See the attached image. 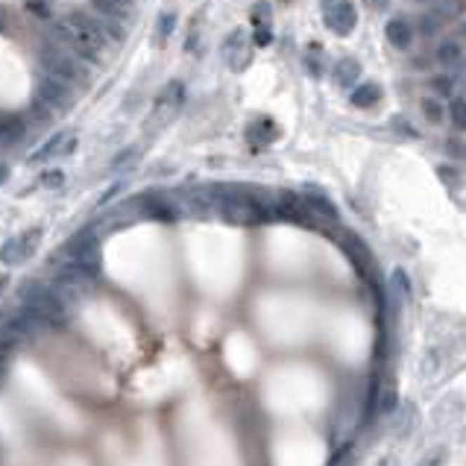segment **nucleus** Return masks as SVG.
Returning a JSON list of instances; mask_svg holds the SVG:
<instances>
[{"label": "nucleus", "mask_w": 466, "mask_h": 466, "mask_svg": "<svg viewBox=\"0 0 466 466\" xmlns=\"http://www.w3.org/2000/svg\"><path fill=\"white\" fill-rule=\"evenodd\" d=\"M47 36L56 39L65 47H71L76 56H82L86 62H94V65H103L109 56V41L94 27L91 15H79V12L65 15L56 27L47 29Z\"/></svg>", "instance_id": "f257e3e1"}, {"label": "nucleus", "mask_w": 466, "mask_h": 466, "mask_svg": "<svg viewBox=\"0 0 466 466\" xmlns=\"http://www.w3.org/2000/svg\"><path fill=\"white\" fill-rule=\"evenodd\" d=\"M39 59H41V71L44 74L68 82V86H74V88H82V86H88V82H91V74L86 71V59L76 56L71 47L59 44L56 39H50V36H44V41L39 47Z\"/></svg>", "instance_id": "f03ea898"}, {"label": "nucleus", "mask_w": 466, "mask_h": 466, "mask_svg": "<svg viewBox=\"0 0 466 466\" xmlns=\"http://www.w3.org/2000/svg\"><path fill=\"white\" fill-rule=\"evenodd\" d=\"M21 305L32 308L47 326H62L65 323V302L50 288H41V285H36V281H32V285H24Z\"/></svg>", "instance_id": "7ed1b4c3"}, {"label": "nucleus", "mask_w": 466, "mask_h": 466, "mask_svg": "<svg viewBox=\"0 0 466 466\" xmlns=\"http://www.w3.org/2000/svg\"><path fill=\"white\" fill-rule=\"evenodd\" d=\"M94 276H88L86 270H79L76 264H65V267L56 273V281H53V291L65 305L68 302H76V299H82V296H88L91 291H94Z\"/></svg>", "instance_id": "20e7f679"}, {"label": "nucleus", "mask_w": 466, "mask_h": 466, "mask_svg": "<svg viewBox=\"0 0 466 466\" xmlns=\"http://www.w3.org/2000/svg\"><path fill=\"white\" fill-rule=\"evenodd\" d=\"M39 103H44L50 112L65 114V112H71L74 103H76V88L41 71V76H39Z\"/></svg>", "instance_id": "39448f33"}, {"label": "nucleus", "mask_w": 466, "mask_h": 466, "mask_svg": "<svg viewBox=\"0 0 466 466\" xmlns=\"http://www.w3.org/2000/svg\"><path fill=\"white\" fill-rule=\"evenodd\" d=\"M323 6V21L331 32L338 36H349L358 24V12L352 6V0H320Z\"/></svg>", "instance_id": "423d86ee"}, {"label": "nucleus", "mask_w": 466, "mask_h": 466, "mask_svg": "<svg viewBox=\"0 0 466 466\" xmlns=\"http://www.w3.org/2000/svg\"><path fill=\"white\" fill-rule=\"evenodd\" d=\"M220 214L232 226H255L264 220V211L253 203V199H238V197H223L220 199Z\"/></svg>", "instance_id": "0eeeda50"}, {"label": "nucleus", "mask_w": 466, "mask_h": 466, "mask_svg": "<svg viewBox=\"0 0 466 466\" xmlns=\"http://www.w3.org/2000/svg\"><path fill=\"white\" fill-rule=\"evenodd\" d=\"M39 241H41V229H29L18 238H9L4 244V249H0V261H4L6 267H15V264H21L24 258L32 255V246Z\"/></svg>", "instance_id": "6e6552de"}, {"label": "nucleus", "mask_w": 466, "mask_h": 466, "mask_svg": "<svg viewBox=\"0 0 466 466\" xmlns=\"http://www.w3.org/2000/svg\"><path fill=\"white\" fill-rule=\"evenodd\" d=\"M182 97H185V88H182V82H168V88H164L159 97H156V109H153V121L156 126H164L173 121V114L179 112L182 106ZM149 121V124H153Z\"/></svg>", "instance_id": "1a4fd4ad"}, {"label": "nucleus", "mask_w": 466, "mask_h": 466, "mask_svg": "<svg viewBox=\"0 0 466 466\" xmlns=\"http://www.w3.org/2000/svg\"><path fill=\"white\" fill-rule=\"evenodd\" d=\"M460 12H463V0H443V4H437L428 15L420 18V32L422 36H431V32H437L446 21L458 18Z\"/></svg>", "instance_id": "9d476101"}, {"label": "nucleus", "mask_w": 466, "mask_h": 466, "mask_svg": "<svg viewBox=\"0 0 466 466\" xmlns=\"http://www.w3.org/2000/svg\"><path fill=\"white\" fill-rule=\"evenodd\" d=\"M223 56H226V62H229L232 71H244L246 65L253 62V50H249L246 39H244V29H235V32H232V36L226 39Z\"/></svg>", "instance_id": "9b49d317"}, {"label": "nucleus", "mask_w": 466, "mask_h": 466, "mask_svg": "<svg viewBox=\"0 0 466 466\" xmlns=\"http://www.w3.org/2000/svg\"><path fill=\"white\" fill-rule=\"evenodd\" d=\"M91 4H94V12L109 15V18L121 21V24L135 21V15H138V9L132 6V0H91Z\"/></svg>", "instance_id": "f8f14e48"}, {"label": "nucleus", "mask_w": 466, "mask_h": 466, "mask_svg": "<svg viewBox=\"0 0 466 466\" xmlns=\"http://www.w3.org/2000/svg\"><path fill=\"white\" fill-rule=\"evenodd\" d=\"M434 56H437V62L443 65V68H460V65H466V47L458 39H443L437 44Z\"/></svg>", "instance_id": "ddd939ff"}, {"label": "nucleus", "mask_w": 466, "mask_h": 466, "mask_svg": "<svg viewBox=\"0 0 466 466\" xmlns=\"http://www.w3.org/2000/svg\"><path fill=\"white\" fill-rule=\"evenodd\" d=\"M91 21H94V27L103 32V39L106 41H112L114 47H121L124 44V39H126V24H121V21H114V18H109V15H91Z\"/></svg>", "instance_id": "4468645a"}, {"label": "nucleus", "mask_w": 466, "mask_h": 466, "mask_svg": "<svg viewBox=\"0 0 466 466\" xmlns=\"http://www.w3.org/2000/svg\"><path fill=\"white\" fill-rule=\"evenodd\" d=\"M276 135H279V129H276V124L270 118H258V121H253L246 126V141L255 144V147H264V144L276 141Z\"/></svg>", "instance_id": "2eb2a0df"}, {"label": "nucleus", "mask_w": 466, "mask_h": 466, "mask_svg": "<svg viewBox=\"0 0 466 466\" xmlns=\"http://www.w3.org/2000/svg\"><path fill=\"white\" fill-rule=\"evenodd\" d=\"M385 32H387V41H390L393 47H399V50H408L411 41H413V29H411V24H408L405 18H393V21H387Z\"/></svg>", "instance_id": "dca6fc26"}, {"label": "nucleus", "mask_w": 466, "mask_h": 466, "mask_svg": "<svg viewBox=\"0 0 466 466\" xmlns=\"http://www.w3.org/2000/svg\"><path fill=\"white\" fill-rule=\"evenodd\" d=\"M331 76H335V86L352 88L355 82H358V76H361V65H358L355 59H340V62L335 65V71H331Z\"/></svg>", "instance_id": "f3484780"}, {"label": "nucleus", "mask_w": 466, "mask_h": 466, "mask_svg": "<svg viewBox=\"0 0 466 466\" xmlns=\"http://www.w3.org/2000/svg\"><path fill=\"white\" fill-rule=\"evenodd\" d=\"M378 100H381V88L375 82H361V86L352 88V106H358V109H370Z\"/></svg>", "instance_id": "a211bd4d"}, {"label": "nucleus", "mask_w": 466, "mask_h": 466, "mask_svg": "<svg viewBox=\"0 0 466 466\" xmlns=\"http://www.w3.org/2000/svg\"><path fill=\"white\" fill-rule=\"evenodd\" d=\"M65 138H68V132H56L53 138H47L36 153L29 156V164H36V161H47V159H53V156H59V149H62V144H65Z\"/></svg>", "instance_id": "6ab92c4d"}, {"label": "nucleus", "mask_w": 466, "mask_h": 466, "mask_svg": "<svg viewBox=\"0 0 466 466\" xmlns=\"http://www.w3.org/2000/svg\"><path fill=\"white\" fill-rule=\"evenodd\" d=\"M173 29H176V15H173V12L159 15V21H156V39H159L161 44L173 36Z\"/></svg>", "instance_id": "aec40b11"}, {"label": "nucleus", "mask_w": 466, "mask_h": 466, "mask_svg": "<svg viewBox=\"0 0 466 466\" xmlns=\"http://www.w3.org/2000/svg\"><path fill=\"white\" fill-rule=\"evenodd\" d=\"M448 118H452V124L458 129H466V100L455 97L452 103H448Z\"/></svg>", "instance_id": "412c9836"}, {"label": "nucleus", "mask_w": 466, "mask_h": 466, "mask_svg": "<svg viewBox=\"0 0 466 466\" xmlns=\"http://www.w3.org/2000/svg\"><path fill=\"white\" fill-rule=\"evenodd\" d=\"M62 185H65V173H62V171H44V173H41V188L56 191V188H62Z\"/></svg>", "instance_id": "4be33fe9"}, {"label": "nucleus", "mask_w": 466, "mask_h": 466, "mask_svg": "<svg viewBox=\"0 0 466 466\" xmlns=\"http://www.w3.org/2000/svg\"><path fill=\"white\" fill-rule=\"evenodd\" d=\"M135 159H138V149H135V147H126V149H124V153H121L118 159H114V161L109 164V168H112V171H118V168H124V164H129V161H135Z\"/></svg>", "instance_id": "5701e85b"}, {"label": "nucleus", "mask_w": 466, "mask_h": 466, "mask_svg": "<svg viewBox=\"0 0 466 466\" xmlns=\"http://www.w3.org/2000/svg\"><path fill=\"white\" fill-rule=\"evenodd\" d=\"M422 109H425V118H428V121H434V124L443 121V112H440V106L434 103V100H425Z\"/></svg>", "instance_id": "b1692460"}, {"label": "nucleus", "mask_w": 466, "mask_h": 466, "mask_svg": "<svg viewBox=\"0 0 466 466\" xmlns=\"http://www.w3.org/2000/svg\"><path fill=\"white\" fill-rule=\"evenodd\" d=\"M434 88H437V94H452L455 91V79L452 76H437L434 79Z\"/></svg>", "instance_id": "393cba45"}, {"label": "nucleus", "mask_w": 466, "mask_h": 466, "mask_svg": "<svg viewBox=\"0 0 466 466\" xmlns=\"http://www.w3.org/2000/svg\"><path fill=\"white\" fill-rule=\"evenodd\" d=\"M270 39H273V32L264 27V24H258V27H255V44H258V47H267Z\"/></svg>", "instance_id": "a878e982"}, {"label": "nucleus", "mask_w": 466, "mask_h": 466, "mask_svg": "<svg viewBox=\"0 0 466 466\" xmlns=\"http://www.w3.org/2000/svg\"><path fill=\"white\" fill-rule=\"evenodd\" d=\"M253 15H255V27H258V24H264V21H267L270 6H267V4H255V6H253Z\"/></svg>", "instance_id": "bb28decb"}, {"label": "nucleus", "mask_w": 466, "mask_h": 466, "mask_svg": "<svg viewBox=\"0 0 466 466\" xmlns=\"http://www.w3.org/2000/svg\"><path fill=\"white\" fill-rule=\"evenodd\" d=\"M381 411H390V408H396V396L393 393H385L381 396V405H378Z\"/></svg>", "instance_id": "cd10ccee"}, {"label": "nucleus", "mask_w": 466, "mask_h": 466, "mask_svg": "<svg viewBox=\"0 0 466 466\" xmlns=\"http://www.w3.org/2000/svg\"><path fill=\"white\" fill-rule=\"evenodd\" d=\"M121 188H124V182H118V185H114V188H109V191H106V194H103V197H100V203H103V206H106V203H109V199H112V197H114V194H118V191H121Z\"/></svg>", "instance_id": "c85d7f7f"}, {"label": "nucleus", "mask_w": 466, "mask_h": 466, "mask_svg": "<svg viewBox=\"0 0 466 466\" xmlns=\"http://www.w3.org/2000/svg\"><path fill=\"white\" fill-rule=\"evenodd\" d=\"M440 460H443V455H440V452H437V455H434V458H431V460H425V463H420V466H437V463H440Z\"/></svg>", "instance_id": "c756f323"}, {"label": "nucleus", "mask_w": 466, "mask_h": 466, "mask_svg": "<svg viewBox=\"0 0 466 466\" xmlns=\"http://www.w3.org/2000/svg\"><path fill=\"white\" fill-rule=\"evenodd\" d=\"M367 4H370L373 9H385V6H387V0H367Z\"/></svg>", "instance_id": "7c9ffc66"}, {"label": "nucleus", "mask_w": 466, "mask_h": 466, "mask_svg": "<svg viewBox=\"0 0 466 466\" xmlns=\"http://www.w3.org/2000/svg\"><path fill=\"white\" fill-rule=\"evenodd\" d=\"M6 176H9V168H6V164H0V185L6 182Z\"/></svg>", "instance_id": "2f4dec72"}, {"label": "nucleus", "mask_w": 466, "mask_h": 466, "mask_svg": "<svg viewBox=\"0 0 466 466\" xmlns=\"http://www.w3.org/2000/svg\"><path fill=\"white\" fill-rule=\"evenodd\" d=\"M417 4H434V0H417Z\"/></svg>", "instance_id": "473e14b6"}]
</instances>
